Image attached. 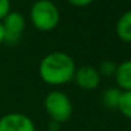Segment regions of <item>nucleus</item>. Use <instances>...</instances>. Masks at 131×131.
<instances>
[{
  "label": "nucleus",
  "mask_w": 131,
  "mask_h": 131,
  "mask_svg": "<svg viewBox=\"0 0 131 131\" xmlns=\"http://www.w3.org/2000/svg\"><path fill=\"white\" fill-rule=\"evenodd\" d=\"M113 77L118 89L122 91L131 90V59H126L117 64V70Z\"/></svg>",
  "instance_id": "7"
},
{
  "label": "nucleus",
  "mask_w": 131,
  "mask_h": 131,
  "mask_svg": "<svg viewBox=\"0 0 131 131\" xmlns=\"http://www.w3.org/2000/svg\"><path fill=\"white\" fill-rule=\"evenodd\" d=\"M73 58L64 51H50L39 63V76L49 86H63L73 80L76 71Z\"/></svg>",
  "instance_id": "1"
},
{
  "label": "nucleus",
  "mask_w": 131,
  "mask_h": 131,
  "mask_svg": "<svg viewBox=\"0 0 131 131\" xmlns=\"http://www.w3.org/2000/svg\"><path fill=\"white\" fill-rule=\"evenodd\" d=\"M128 131H131V126H130V128H128Z\"/></svg>",
  "instance_id": "16"
},
{
  "label": "nucleus",
  "mask_w": 131,
  "mask_h": 131,
  "mask_svg": "<svg viewBox=\"0 0 131 131\" xmlns=\"http://www.w3.org/2000/svg\"><path fill=\"white\" fill-rule=\"evenodd\" d=\"M72 81L80 89L85 91H90V90H95L100 85L102 76L96 67L86 64V66H81V67L76 68Z\"/></svg>",
  "instance_id": "6"
},
{
  "label": "nucleus",
  "mask_w": 131,
  "mask_h": 131,
  "mask_svg": "<svg viewBox=\"0 0 131 131\" xmlns=\"http://www.w3.org/2000/svg\"><path fill=\"white\" fill-rule=\"evenodd\" d=\"M116 70H117V64L113 62V60H109V59H105L103 62H100L99 67H98V71L100 73V76L103 77H112L114 76L116 73Z\"/></svg>",
  "instance_id": "11"
},
{
  "label": "nucleus",
  "mask_w": 131,
  "mask_h": 131,
  "mask_svg": "<svg viewBox=\"0 0 131 131\" xmlns=\"http://www.w3.org/2000/svg\"><path fill=\"white\" fill-rule=\"evenodd\" d=\"M67 3H70L71 5L77 7V8H84V7L93 4L94 0H67Z\"/></svg>",
  "instance_id": "13"
},
{
  "label": "nucleus",
  "mask_w": 131,
  "mask_h": 131,
  "mask_svg": "<svg viewBox=\"0 0 131 131\" xmlns=\"http://www.w3.org/2000/svg\"><path fill=\"white\" fill-rule=\"evenodd\" d=\"M10 12V0H0V22Z\"/></svg>",
  "instance_id": "12"
},
{
  "label": "nucleus",
  "mask_w": 131,
  "mask_h": 131,
  "mask_svg": "<svg viewBox=\"0 0 131 131\" xmlns=\"http://www.w3.org/2000/svg\"><path fill=\"white\" fill-rule=\"evenodd\" d=\"M121 94H122V90L118 89L117 86L108 88L102 94V102H103V104L107 108H109V109H117L118 108L119 99H121Z\"/></svg>",
  "instance_id": "9"
},
{
  "label": "nucleus",
  "mask_w": 131,
  "mask_h": 131,
  "mask_svg": "<svg viewBox=\"0 0 131 131\" xmlns=\"http://www.w3.org/2000/svg\"><path fill=\"white\" fill-rule=\"evenodd\" d=\"M60 126H62L60 123H58V122L50 119L49 123H48V130H49V131H59V130H60Z\"/></svg>",
  "instance_id": "14"
},
{
  "label": "nucleus",
  "mask_w": 131,
  "mask_h": 131,
  "mask_svg": "<svg viewBox=\"0 0 131 131\" xmlns=\"http://www.w3.org/2000/svg\"><path fill=\"white\" fill-rule=\"evenodd\" d=\"M32 26L41 32L55 30L60 22V12L51 0H36L30 9Z\"/></svg>",
  "instance_id": "2"
},
{
  "label": "nucleus",
  "mask_w": 131,
  "mask_h": 131,
  "mask_svg": "<svg viewBox=\"0 0 131 131\" xmlns=\"http://www.w3.org/2000/svg\"><path fill=\"white\" fill-rule=\"evenodd\" d=\"M4 44V31H3V25L0 22V45Z\"/></svg>",
  "instance_id": "15"
},
{
  "label": "nucleus",
  "mask_w": 131,
  "mask_h": 131,
  "mask_svg": "<svg viewBox=\"0 0 131 131\" xmlns=\"http://www.w3.org/2000/svg\"><path fill=\"white\" fill-rule=\"evenodd\" d=\"M116 34L121 41L131 44V9L118 18L116 23Z\"/></svg>",
  "instance_id": "8"
},
{
  "label": "nucleus",
  "mask_w": 131,
  "mask_h": 131,
  "mask_svg": "<svg viewBox=\"0 0 131 131\" xmlns=\"http://www.w3.org/2000/svg\"><path fill=\"white\" fill-rule=\"evenodd\" d=\"M117 109L121 112V114L123 117L131 119V90L122 91Z\"/></svg>",
  "instance_id": "10"
},
{
  "label": "nucleus",
  "mask_w": 131,
  "mask_h": 131,
  "mask_svg": "<svg viewBox=\"0 0 131 131\" xmlns=\"http://www.w3.org/2000/svg\"><path fill=\"white\" fill-rule=\"evenodd\" d=\"M4 31V42L13 45L17 44L26 28V18L19 12H9L5 18L2 21Z\"/></svg>",
  "instance_id": "4"
},
{
  "label": "nucleus",
  "mask_w": 131,
  "mask_h": 131,
  "mask_svg": "<svg viewBox=\"0 0 131 131\" xmlns=\"http://www.w3.org/2000/svg\"><path fill=\"white\" fill-rule=\"evenodd\" d=\"M0 131H36V126L27 114L9 112L0 117Z\"/></svg>",
  "instance_id": "5"
},
{
  "label": "nucleus",
  "mask_w": 131,
  "mask_h": 131,
  "mask_svg": "<svg viewBox=\"0 0 131 131\" xmlns=\"http://www.w3.org/2000/svg\"><path fill=\"white\" fill-rule=\"evenodd\" d=\"M44 109L50 119L60 125L68 122L73 114L72 100L62 90H51L45 95Z\"/></svg>",
  "instance_id": "3"
}]
</instances>
